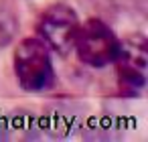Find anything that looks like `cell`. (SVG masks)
I'll return each mask as SVG.
<instances>
[{
  "label": "cell",
  "instance_id": "6da1fadb",
  "mask_svg": "<svg viewBox=\"0 0 148 142\" xmlns=\"http://www.w3.org/2000/svg\"><path fill=\"white\" fill-rule=\"evenodd\" d=\"M12 71L16 83L25 91H45L55 83V67L51 49L35 35L23 39L12 55Z\"/></svg>",
  "mask_w": 148,
  "mask_h": 142
},
{
  "label": "cell",
  "instance_id": "7a4b0ae2",
  "mask_svg": "<svg viewBox=\"0 0 148 142\" xmlns=\"http://www.w3.org/2000/svg\"><path fill=\"white\" fill-rule=\"evenodd\" d=\"M112 65L118 79V91L126 97H138L146 87V67H148L146 37L134 33L120 39V47Z\"/></svg>",
  "mask_w": 148,
  "mask_h": 142
},
{
  "label": "cell",
  "instance_id": "3957f363",
  "mask_svg": "<svg viewBox=\"0 0 148 142\" xmlns=\"http://www.w3.org/2000/svg\"><path fill=\"white\" fill-rule=\"evenodd\" d=\"M118 47H120V37L101 19H87L79 23L73 41V51L83 65L93 69L112 65Z\"/></svg>",
  "mask_w": 148,
  "mask_h": 142
},
{
  "label": "cell",
  "instance_id": "277c9868",
  "mask_svg": "<svg viewBox=\"0 0 148 142\" xmlns=\"http://www.w3.org/2000/svg\"><path fill=\"white\" fill-rule=\"evenodd\" d=\"M79 16L73 6L65 2H55L47 6L37 21V37L57 55H69L73 51V41L79 29Z\"/></svg>",
  "mask_w": 148,
  "mask_h": 142
}]
</instances>
